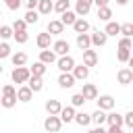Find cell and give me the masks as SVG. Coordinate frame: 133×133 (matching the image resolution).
I'll list each match as a JSON object with an SVG mask.
<instances>
[{"label":"cell","mask_w":133,"mask_h":133,"mask_svg":"<svg viewBox=\"0 0 133 133\" xmlns=\"http://www.w3.org/2000/svg\"><path fill=\"white\" fill-rule=\"evenodd\" d=\"M106 123H108V133H121V129L125 127V114L121 112H114V110H108V116H106Z\"/></svg>","instance_id":"cell-1"},{"label":"cell","mask_w":133,"mask_h":133,"mask_svg":"<svg viewBox=\"0 0 133 133\" xmlns=\"http://www.w3.org/2000/svg\"><path fill=\"white\" fill-rule=\"evenodd\" d=\"M29 77H31V69H27L25 64H23V66H15V69H12V73H10L12 83H19V85L27 83V81H29Z\"/></svg>","instance_id":"cell-2"},{"label":"cell","mask_w":133,"mask_h":133,"mask_svg":"<svg viewBox=\"0 0 133 133\" xmlns=\"http://www.w3.org/2000/svg\"><path fill=\"white\" fill-rule=\"evenodd\" d=\"M62 118H60V114H48L46 116V121H44V129L46 131H52V133H56V131H60L62 129Z\"/></svg>","instance_id":"cell-3"},{"label":"cell","mask_w":133,"mask_h":133,"mask_svg":"<svg viewBox=\"0 0 133 133\" xmlns=\"http://www.w3.org/2000/svg\"><path fill=\"white\" fill-rule=\"evenodd\" d=\"M75 58L71 56V54H64V56H58V60H56V66H58V71L60 73H64V71H73L75 69Z\"/></svg>","instance_id":"cell-4"},{"label":"cell","mask_w":133,"mask_h":133,"mask_svg":"<svg viewBox=\"0 0 133 133\" xmlns=\"http://www.w3.org/2000/svg\"><path fill=\"white\" fill-rule=\"evenodd\" d=\"M75 83H77V79H75L73 71H64V73L58 75V85H60L62 89H71Z\"/></svg>","instance_id":"cell-5"},{"label":"cell","mask_w":133,"mask_h":133,"mask_svg":"<svg viewBox=\"0 0 133 133\" xmlns=\"http://www.w3.org/2000/svg\"><path fill=\"white\" fill-rule=\"evenodd\" d=\"M35 44H37V48L39 50H44V48H50L54 42H52V33L46 29V31H42V33H37V37H35Z\"/></svg>","instance_id":"cell-6"},{"label":"cell","mask_w":133,"mask_h":133,"mask_svg":"<svg viewBox=\"0 0 133 133\" xmlns=\"http://www.w3.org/2000/svg\"><path fill=\"white\" fill-rule=\"evenodd\" d=\"M116 81H118L121 85H129V83H133V69L123 66V69L116 73Z\"/></svg>","instance_id":"cell-7"},{"label":"cell","mask_w":133,"mask_h":133,"mask_svg":"<svg viewBox=\"0 0 133 133\" xmlns=\"http://www.w3.org/2000/svg\"><path fill=\"white\" fill-rule=\"evenodd\" d=\"M106 42H108V33L106 31H100V29L91 31V46L102 48V46H106Z\"/></svg>","instance_id":"cell-8"},{"label":"cell","mask_w":133,"mask_h":133,"mask_svg":"<svg viewBox=\"0 0 133 133\" xmlns=\"http://www.w3.org/2000/svg\"><path fill=\"white\" fill-rule=\"evenodd\" d=\"M96 104H98V108H102V110H112L114 108V98L112 96H108V94H104V96H98L96 98Z\"/></svg>","instance_id":"cell-9"},{"label":"cell","mask_w":133,"mask_h":133,"mask_svg":"<svg viewBox=\"0 0 133 133\" xmlns=\"http://www.w3.org/2000/svg\"><path fill=\"white\" fill-rule=\"evenodd\" d=\"M17 98H19V102H31L33 89H31L27 83H23V85H19V89H17Z\"/></svg>","instance_id":"cell-10"},{"label":"cell","mask_w":133,"mask_h":133,"mask_svg":"<svg viewBox=\"0 0 133 133\" xmlns=\"http://www.w3.org/2000/svg\"><path fill=\"white\" fill-rule=\"evenodd\" d=\"M77 48L83 52V50H87V48H91V33H77Z\"/></svg>","instance_id":"cell-11"},{"label":"cell","mask_w":133,"mask_h":133,"mask_svg":"<svg viewBox=\"0 0 133 133\" xmlns=\"http://www.w3.org/2000/svg\"><path fill=\"white\" fill-rule=\"evenodd\" d=\"M52 50H54L58 56H64V54L71 52V44H69L66 39H56V42L52 44Z\"/></svg>","instance_id":"cell-12"},{"label":"cell","mask_w":133,"mask_h":133,"mask_svg":"<svg viewBox=\"0 0 133 133\" xmlns=\"http://www.w3.org/2000/svg\"><path fill=\"white\" fill-rule=\"evenodd\" d=\"M73 75H75V79H77V81H85V79L89 77V66H87L85 62H81V64H75V69H73Z\"/></svg>","instance_id":"cell-13"},{"label":"cell","mask_w":133,"mask_h":133,"mask_svg":"<svg viewBox=\"0 0 133 133\" xmlns=\"http://www.w3.org/2000/svg\"><path fill=\"white\" fill-rule=\"evenodd\" d=\"M39 60L46 62V64H52V62L58 60V54L54 50H50V48H44V50H39Z\"/></svg>","instance_id":"cell-14"},{"label":"cell","mask_w":133,"mask_h":133,"mask_svg":"<svg viewBox=\"0 0 133 133\" xmlns=\"http://www.w3.org/2000/svg\"><path fill=\"white\" fill-rule=\"evenodd\" d=\"M75 114H77V110H75L73 104L62 106V110H60V118H62V123H73V121H75Z\"/></svg>","instance_id":"cell-15"},{"label":"cell","mask_w":133,"mask_h":133,"mask_svg":"<svg viewBox=\"0 0 133 133\" xmlns=\"http://www.w3.org/2000/svg\"><path fill=\"white\" fill-rule=\"evenodd\" d=\"M91 4H94V0H77V4H75V12H77L79 17H85V15L91 10Z\"/></svg>","instance_id":"cell-16"},{"label":"cell","mask_w":133,"mask_h":133,"mask_svg":"<svg viewBox=\"0 0 133 133\" xmlns=\"http://www.w3.org/2000/svg\"><path fill=\"white\" fill-rule=\"evenodd\" d=\"M83 62L91 69V66H96L98 64V52L96 50H91V48H87V50H83Z\"/></svg>","instance_id":"cell-17"},{"label":"cell","mask_w":133,"mask_h":133,"mask_svg":"<svg viewBox=\"0 0 133 133\" xmlns=\"http://www.w3.org/2000/svg\"><path fill=\"white\" fill-rule=\"evenodd\" d=\"M73 29H75V33H85V31H89V29H91V25H89V21H87V19L77 17V21L73 23Z\"/></svg>","instance_id":"cell-18"},{"label":"cell","mask_w":133,"mask_h":133,"mask_svg":"<svg viewBox=\"0 0 133 133\" xmlns=\"http://www.w3.org/2000/svg\"><path fill=\"white\" fill-rule=\"evenodd\" d=\"M81 94L85 96V100H96V98H98V87H96L94 83H83Z\"/></svg>","instance_id":"cell-19"},{"label":"cell","mask_w":133,"mask_h":133,"mask_svg":"<svg viewBox=\"0 0 133 133\" xmlns=\"http://www.w3.org/2000/svg\"><path fill=\"white\" fill-rule=\"evenodd\" d=\"M48 31H50L52 35H60V33L64 31V23H62L60 19H52V21L48 23Z\"/></svg>","instance_id":"cell-20"},{"label":"cell","mask_w":133,"mask_h":133,"mask_svg":"<svg viewBox=\"0 0 133 133\" xmlns=\"http://www.w3.org/2000/svg\"><path fill=\"white\" fill-rule=\"evenodd\" d=\"M27 85L33 89V94H37V91H42V89H44V79H42V77H37V75H31V77H29V81H27Z\"/></svg>","instance_id":"cell-21"},{"label":"cell","mask_w":133,"mask_h":133,"mask_svg":"<svg viewBox=\"0 0 133 133\" xmlns=\"http://www.w3.org/2000/svg\"><path fill=\"white\" fill-rule=\"evenodd\" d=\"M77 17H79V15H77L75 10H71V8L64 10V12H60V21H62L64 25H71V27H73V23L77 21Z\"/></svg>","instance_id":"cell-22"},{"label":"cell","mask_w":133,"mask_h":133,"mask_svg":"<svg viewBox=\"0 0 133 133\" xmlns=\"http://www.w3.org/2000/svg\"><path fill=\"white\" fill-rule=\"evenodd\" d=\"M60 110H62L60 100H48L46 102V112L48 114H60Z\"/></svg>","instance_id":"cell-23"},{"label":"cell","mask_w":133,"mask_h":133,"mask_svg":"<svg viewBox=\"0 0 133 133\" xmlns=\"http://www.w3.org/2000/svg\"><path fill=\"white\" fill-rule=\"evenodd\" d=\"M75 123L79 125V127H89L91 125V114H87V112H77L75 114Z\"/></svg>","instance_id":"cell-24"},{"label":"cell","mask_w":133,"mask_h":133,"mask_svg":"<svg viewBox=\"0 0 133 133\" xmlns=\"http://www.w3.org/2000/svg\"><path fill=\"white\" fill-rule=\"evenodd\" d=\"M37 10H39V15H50L54 10V0H39Z\"/></svg>","instance_id":"cell-25"},{"label":"cell","mask_w":133,"mask_h":133,"mask_svg":"<svg viewBox=\"0 0 133 133\" xmlns=\"http://www.w3.org/2000/svg\"><path fill=\"white\" fill-rule=\"evenodd\" d=\"M106 33H108V37L112 35V37H116L118 33H121V23H116V21H106V29H104Z\"/></svg>","instance_id":"cell-26"},{"label":"cell","mask_w":133,"mask_h":133,"mask_svg":"<svg viewBox=\"0 0 133 133\" xmlns=\"http://www.w3.org/2000/svg\"><path fill=\"white\" fill-rule=\"evenodd\" d=\"M106 116H108V112H106V110H102V108H98V110L91 114V123H96L98 127H102V125L106 123Z\"/></svg>","instance_id":"cell-27"},{"label":"cell","mask_w":133,"mask_h":133,"mask_svg":"<svg viewBox=\"0 0 133 133\" xmlns=\"http://www.w3.org/2000/svg\"><path fill=\"white\" fill-rule=\"evenodd\" d=\"M29 25H35L37 21H39V10H35V8H27V12H25V17H23Z\"/></svg>","instance_id":"cell-28"},{"label":"cell","mask_w":133,"mask_h":133,"mask_svg":"<svg viewBox=\"0 0 133 133\" xmlns=\"http://www.w3.org/2000/svg\"><path fill=\"white\" fill-rule=\"evenodd\" d=\"M131 54H133V50H129V48H118V50H116V60L123 62V64H127V60L131 58Z\"/></svg>","instance_id":"cell-29"},{"label":"cell","mask_w":133,"mask_h":133,"mask_svg":"<svg viewBox=\"0 0 133 133\" xmlns=\"http://www.w3.org/2000/svg\"><path fill=\"white\" fill-rule=\"evenodd\" d=\"M10 60H12L15 66H23V64H27V54L25 52H15V54H10Z\"/></svg>","instance_id":"cell-30"},{"label":"cell","mask_w":133,"mask_h":133,"mask_svg":"<svg viewBox=\"0 0 133 133\" xmlns=\"http://www.w3.org/2000/svg\"><path fill=\"white\" fill-rule=\"evenodd\" d=\"M17 102H19L17 96H2V98H0V106H2V108H15Z\"/></svg>","instance_id":"cell-31"},{"label":"cell","mask_w":133,"mask_h":133,"mask_svg":"<svg viewBox=\"0 0 133 133\" xmlns=\"http://www.w3.org/2000/svg\"><path fill=\"white\" fill-rule=\"evenodd\" d=\"M112 17V8L106 4V6H98V19L100 21H110Z\"/></svg>","instance_id":"cell-32"},{"label":"cell","mask_w":133,"mask_h":133,"mask_svg":"<svg viewBox=\"0 0 133 133\" xmlns=\"http://www.w3.org/2000/svg\"><path fill=\"white\" fill-rule=\"evenodd\" d=\"M46 62H42V60H37V62H33V66H29L31 69V75H37V77H44V73H46Z\"/></svg>","instance_id":"cell-33"},{"label":"cell","mask_w":133,"mask_h":133,"mask_svg":"<svg viewBox=\"0 0 133 133\" xmlns=\"http://www.w3.org/2000/svg\"><path fill=\"white\" fill-rule=\"evenodd\" d=\"M71 8V0H56L54 2V10L60 15V12H64V10H69Z\"/></svg>","instance_id":"cell-34"},{"label":"cell","mask_w":133,"mask_h":133,"mask_svg":"<svg viewBox=\"0 0 133 133\" xmlns=\"http://www.w3.org/2000/svg\"><path fill=\"white\" fill-rule=\"evenodd\" d=\"M10 54H12V50H10V44L4 39V42H0V60L2 58H10Z\"/></svg>","instance_id":"cell-35"},{"label":"cell","mask_w":133,"mask_h":133,"mask_svg":"<svg viewBox=\"0 0 133 133\" xmlns=\"http://www.w3.org/2000/svg\"><path fill=\"white\" fill-rule=\"evenodd\" d=\"M12 35H15V29L10 25H0V37L2 39H10Z\"/></svg>","instance_id":"cell-36"},{"label":"cell","mask_w":133,"mask_h":133,"mask_svg":"<svg viewBox=\"0 0 133 133\" xmlns=\"http://www.w3.org/2000/svg\"><path fill=\"white\" fill-rule=\"evenodd\" d=\"M85 102H87V100H85V96H83L81 91H79V94H73V98H71V104H73L75 108H79V106H83Z\"/></svg>","instance_id":"cell-37"},{"label":"cell","mask_w":133,"mask_h":133,"mask_svg":"<svg viewBox=\"0 0 133 133\" xmlns=\"http://www.w3.org/2000/svg\"><path fill=\"white\" fill-rule=\"evenodd\" d=\"M15 42L17 44H27V39H29V33H27V29L25 31H15Z\"/></svg>","instance_id":"cell-38"},{"label":"cell","mask_w":133,"mask_h":133,"mask_svg":"<svg viewBox=\"0 0 133 133\" xmlns=\"http://www.w3.org/2000/svg\"><path fill=\"white\" fill-rule=\"evenodd\" d=\"M121 35H127V37H133V23H123L121 25Z\"/></svg>","instance_id":"cell-39"},{"label":"cell","mask_w":133,"mask_h":133,"mask_svg":"<svg viewBox=\"0 0 133 133\" xmlns=\"http://www.w3.org/2000/svg\"><path fill=\"white\" fill-rule=\"evenodd\" d=\"M27 25H29V23H27L25 19H17V21L12 23V29H15V31H25Z\"/></svg>","instance_id":"cell-40"},{"label":"cell","mask_w":133,"mask_h":133,"mask_svg":"<svg viewBox=\"0 0 133 133\" xmlns=\"http://www.w3.org/2000/svg\"><path fill=\"white\" fill-rule=\"evenodd\" d=\"M4 4H6L8 10H19L21 4H23V0H4Z\"/></svg>","instance_id":"cell-41"},{"label":"cell","mask_w":133,"mask_h":133,"mask_svg":"<svg viewBox=\"0 0 133 133\" xmlns=\"http://www.w3.org/2000/svg\"><path fill=\"white\" fill-rule=\"evenodd\" d=\"M118 48H129V50H133V42H131V37L123 35V37L118 39Z\"/></svg>","instance_id":"cell-42"},{"label":"cell","mask_w":133,"mask_h":133,"mask_svg":"<svg viewBox=\"0 0 133 133\" xmlns=\"http://www.w3.org/2000/svg\"><path fill=\"white\" fill-rule=\"evenodd\" d=\"M2 96H17V87H15L12 83H6V85L2 87Z\"/></svg>","instance_id":"cell-43"},{"label":"cell","mask_w":133,"mask_h":133,"mask_svg":"<svg viewBox=\"0 0 133 133\" xmlns=\"http://www.w3.org/2000/svg\"><path fill=\"white\" fill-rule=\"evenodd\" d=\"M125 127L133 131V110H129V112L125 114Z\"/></svg>","instance_id":"cell-44"},{"label":"cell","mask_w":133,"mask_h":133,"mask_svg":"<svg viewBox=\"0 0 133 133\" xmlns=\"http://www.w3.org/2000/svg\"><path fill=\"white\" fill-rule=\"evenodd\" d=\"M23 2H25L27 8H37V2H39V0H23Z\"/></svg>","instance_id":"cell-45"},{"label":"cell","mask_w":133,"mask_h":133,"mask_svg":"<svg viewBox=\"0 0 133 133\" xmlns=\"http://www.w3.org/2000/svg\"><path fill=\"white\" fill-rule=\"evenodd\" d=\"M94 4H96V6H106L108 0H94Z\"/></svg>","instance_id":"cell-46"},{"label":"cell","mask_w":133,"mask_h":133,"mask_svg":"<svg viewBox=\"0 0 133 133\" xmlns=\"http://www.w3.org/2000/svg\"><path fill=\"white\" fill-rule=\"evenodd\" d=\"M127 64H129V69H133V54H131V58L127 60Z\"/></svg>","instance_id":"cell-47"},{"label":"cell","mask_w":133,"mask_h":133,"mask_svg":"<svg viewBox=\"0 0 133 133\" xmlns=\"http://www.w3.org/2000/svg\"><path fill=\"white\" fill-rule=\"evenodd\" d=\"M127 2H129V0H116V4H118V6H125Z\"/></svg>","instance_id":"cell-48"},{"label":"cell","mask_w":133,"mask_h":133,"mask_svg":"<svg viewBox=\"0 0 133 133\" xmlns=\"http://www.w3.org/2000/svg\"><path fill=\"white\" fill-rule=\"evenodd\" d=\"M0 75H2V66H0Z\"/></svg>","instance_id":"cell-49"}]
</instances>
